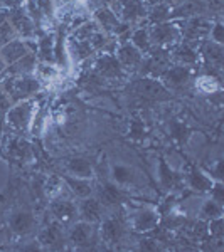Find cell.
Instances as JSON below:
<instances>
[{
	"instance_id": "obj_1",
	"label": "cell",
	"mask_w": 224,
	"mask_h": 252,
	"mask_svg": "<svg viewBox=\"0 0 224 252\" xmlns=\"http://www.w3.org/2000/svg\"><path fill=\"white\" fill-rule=\"evenodd\" d=\"M5 83H3V89L9 93L12 101H24L27 97L39 91V81L37 78H31V74L27 76H7Z\"/></svg>"
},
{
	"instance_id": "obj_2",
	"label": "cell",
	"mask_w": 224,
	"mask_h": 252,
	"mask_svg": "<svg viewBox=\"0 0 224 252\" xmlns=\"http://www.w3.org/2000/svg\"><path fill=\"white\" fill-rule=\"evenodd\" d=\"M113 12L118 19L125 20V22H135V20L145 17L147 9L142 0H116V3L113 5Z\"/></svg>"
},
{
	"instance_id": "obj_3",
	"label": "cell",
	"mask_w": 224,
	"mask_h": 252,
	"mask_svg": "<svg viewBox=\"0 0 224 252\" xmlns=\"http://www.w3.org/2000/svg\"><path fill=\"white\" fill-rule=\"evenodd\" d=\"M32 116H34V103L32 101L24 99L17 106L10 108L7 113V121L12 128L15 129H26L31 125Z\"/></svg>"
},
{
	"instance_id": "obj_4",
	"label": "cell",
	"mask_w": 224,
	"mask_h": 252,
	"mask_svg": "<svg viewBox=\"0 0 224 252\" xmlns=\"http://www.w3.org/2000/svg\"><path fill=\"white\" fill-rule=\"evenodd\" d=\"M133 89H135L137 94H140L144 97H152V99H165V97H169L167 89L155 79H140V81H137Z\"/></svg>"
},
{
	"instance_id": "obj_5",
	"label": "cell",
	"mask_w": 224,
	"mask_h": 252,
	"mask_svg": "<svg viewBox=\"0 0 224 252\" xmlns=\"http://www.w3.org/2000/svg\"><path fill=\"white\" fill-rule=\"evenodd\" d=\"M96 72L103 79H120L123 76V67L120 61L113 56H103L96 63Z\"/></svg>"
},
{
	"instance_id": "obj_6",
	"label": "cell",
	"mask_w": 224,
	"mask_h": 252,
	"mask_svg": "<svg viewBox=\"0 0 224 252\" xmlns=\"http://www.w3.org/2000/svg\"><path fill=\"white\" fill-rule=\"evenodd\" d=\"M36 227V217L27 210H15L10 217V229L17 235L31 234Z\"/></svg>"
},
{
	"instance_id": "obj_7",
	"label": "cell",
	"mask_w": 224,
	"mask_h": 252,
	"mask_svg": "<svg viewBox=\"0 0 224 252\" xmlns=\"http://www.w3.org/2000/svg\"><path fill=\"white\" fill-rule=\"evenodd\" d=\"M29 46H27L26 40H10L9 44H5L3 47H0V58L5 61L7 66L14 64L15 61H19L20 58H24L26 54H29Z\"/></svg>"
},
{
	"instance_id": "obj_8",
	"label": "cell",
	"mask_w": 224,
	"mask_h": 252,
	"mask_svg": "<svg viewBox=\"0 0 224 252\" xmlns=\"http://www.w3.org/2000/svg\"><path fill=\"white\" fill-rule=\"evenodd\" d=\"M150 40H153L158 46H165V44L176 42L179 37V29L172 24H157L149 32Z\"/></svg>"
},
{
	"instance_id": "obj_9",
	"label": "cell",
	"mask_w": 224,
	"mask_h": 252,
	"mask_svg": "<svg viewBox=\"0 0 224 252\" xmlns=\"http://www.w3.org/2000/svg\"><path fill=\"white\" fill-rule=\"evenodd\" d=\"M10 26L14 27V31L20 34L22 37H32L34 35V22L29 15L26 14L22 9H14V12L10 14L9 17Z\"/></svg>"
},
{
	"instance_id": "obj_10",
	"label": "cell",
	"mask_w": 224,
	"mask_h": 252,
	"mask_svg": "<svg viewBox=\"0 0 224 252\" xmlns=\"http://www.w3.org/2000/svg\"><path fill=\"white\" fill-rule=\"evenodd\" d=\"M39 244L44 247H49V249H61L64 246V235L59 223H49L39 234Z\"/></svg>"
},
{
	"instance_id": "obj_11",
	"label": "cell",
	"mask_w": 224,
	"mask_h": 252,
	"mask_svg": "<svg viewBox=\"0 0 224 252\" xmlns=\"http://www.w3.org/2000/svg\"><path fill=\"white\" fill-rule=\"evenodd\" d=\"M51 212L54 215V219L58 222L69 223L73 220H76L78 217V207L73 204L71 200H56L51 204Z\"/></svg>"
},
{
	"instance_id": "obj_12",
	"label": "cell",
	"mask_w": 224,
	"mask_h": 252,
	"mask_svg": "<svg viewBox=\"0 0 224 252\" xmlns=\"http://www.w3.org/2000/svg\"><path fill=\"white\" fill-rule=\"evenodd\" d=\"M71 242L78 247H88L95 242V229L89 222H79L71 230Z\"/></svg>"
},
{
	"instance_id": "obj_13",
	"label": "cell",
	"mask_w": 224,
	"mask_h": 252,
	"mask_svg": "<svg viewBox=\"0 0 224 252\" xmlns=\"http://www.w3.org/2000/svg\"><path fill=\"white\" fill-rule=\"evenodd\" d=\"M118 61H120L121 67L127 69H135L140 67L144 63V56L133 44H123L118 51Z\"/></svg>"
},
{
	"instance_id": "obj_14",
	"label": "cell",
	"mask_w": 224,
	"mask_h": 252,
	"mask_svg": "<svg viewBox=\"0 0 224 252\" xmlns=\"http://www.w3.org/2000/svg\"><path fill=\"white\" fill-rule=\"evenodd\" d=\"M37 67V59H36L34 52H29L24 58H20L19 61H15L14 64H10L9 67H5V74L9 76H27L32 71H36Z\"/></svg>"
},
{
	"instance_id": "obj_15",
	"label": "cell",
	"mask_w": 224,
	"mask_h": 252,
	"mask_svg": "<svg viewBox=\"0 0 224 252\" xmlns=\"http://www.w3.org/2000/svg\"><path fill=\"white\" fill-rule=\"evenodd\" d=\"M123 232H125V225L121 222V219H116V217H112L108 220L103 222V227H101V235L103 239L110 244H116L120 242V239L123 237Z\"/></svg>"
},
{
	"instance_id": "obj_16",
	"label": "cell",
	"mask_w": 224,
	"mask_h": 252,
	"mask_svg": "<svg viewBox=\"0 0 224 252\" xmlns=\"http://www.w3.org/2000/svg\"><path fill=\"white\" fill-rule=\"evenodd\" d=\"M79 215L83 217L84 222H98L101 219V214H103V205H101L100 200H96V198H84L83 204L78 209Z\"/></svg>"
},
{
	"instance_id": "obj_17",
	"label": "cell",
	"mask_w": 224,
	"mask_h": 252,
	"mask_svg": "<svg viewBox=\"0 0 224 252\" xmlns=\"http://www.w3.org/2000/svg\"><path fill=\"white\" fill-rule=\"evenodd\" d=\"M157 222H158V214L152 209H144L140 212H137L133 215V220H132L133 229L140 230V232L153 229L157 225Z\"/></svg>"
},
{
	"instance_id": "obj_18",
	"label": "cell",
	"mask_w": 224,
	"mask_h": 252,
	"mask_svg": "<svg viewBox=\"0 0 224 252\" xmlns=\"http://www.w3.org/2000/svg\"><path fill=\"white\" fill-rule=\"evenodd\" d=\"M164 79L167 81V84L172 88H181L187 84V81L190 79V71L189 67L184 66H177V67H169L164 72Z\"/></svg>"
},
{
	"instance_id": "obj_19",
	"label": "cell",
	"mask_w": 224,
	"mask_h": 252,
	"mask_svg": "<svg viewBox=\"0 0 224 252\" xmlns=\"http://www.w3.org/2000/svg\"><path fill=\"white\" fill-rule=\"evenodd\" d=\"M100 198L107 205H116L125 200V192L121 189H118L116 185L103 184L100 189Z\"/></svg>"
},
{
	"instance_id": "obj_20",
	"label": "cell",
	"mask_w": 224,
	"mask_h": 252,
	"mask_svg": "<svg viewBox=\"0 0 224 252\" xmlns=\"http://www.w3.org/2000/svg\"><path fill=\"white\" fill-rule=\"evenodd\" d=\"M112 177L113 180L116 182L118 185H123V187H128V185H135L137 180H138V175L133 172L132 168L125 165H115L112 168Z\"/></svg>"
},
{
	"instance_id": "obj_21",
	"label": "cell",
	"mask_w": 224,
	"mask_h": 252,
	"mask_svg": "<svg viewBox=\"0 0 224 252\" xmlns=\"http://www.w3.org/2000/svg\"><path fill=\"white\" fill-rule=\"evenodd\" d=\"M209 27H211V24L207 22L206 19L194 17V19H190L186 22L184 34H186V37H189V39H199V37H202L207 31H209Z\"/></svg>"
},
{
	"instance_id": "obj_22",
	"label": "cell",
	"mask_w": 224,
	"mask_h": 252,
	"mask_svg": "<svg viewBox=\"0 0 224 252\" xmlns=\"http://www.w3.org/2000/svg\"><path fill=\"white\" fill-rule=\"evenodd\" d=\"M66 166H68V172L75 175V177L91 178L93 175V166L86 158H71V160H68Z\"/></svg>"
},
{
	"instance_id": "obj_23",
	"label": "cell",
	"mask_w": 224,
	"mask_h": 252,
	"mask_svg": "<svg viewBox=\"0 0 224 252\" xmlns=\"http://www.w3.org/2000/svg\"><path fill=\"white\" fill-rule=\"evenodd\" d=\"M68 187L71 189V192L75 195H78L81 198H86L93 193V184L88 178H79V177H66Z\"/></svg>"
},
{
	"instance_id": "obj_24",
	"label": "cell",
	"mask_w": 224,
	"mask_h": 252,
	"mask_svg": "<svg viewBox=\"0 0 224 252\" xmlns=\"http://www.w3.org/2000/svg\"><path fill=\"white\" fill-rule=\"evenodd\" d=\"M204 58L207 61V66L221 69L223 64V46L218 42H209L204 47Z\"/></svg>"
},
{
	"instance_id": "obj_25",
	"label": "cell",
	"mask_w": 224,
	"mask_h": 252,
	"mask_svg": "<svg viewBox=\"0 0 224 252\" xmlns=\"http://www.w3.org/2000/svg\"><path fill=\"white\" fill-rule=\"evenodd\" d=\"M96 19H98V22L103 26L105 31L116 32L118 27H120V19L116 17V14L112 9H100L96 14Z\"/></svg>"
},
{
	"instance_id": "obj_26",
	"label": "cell",
	"mask_w": 224,
	"mask_h": 252,
	"mask_svg": "<svg viewBox=\"0 0 224 252\" xmlns=\"http://www.w3.org/2000/svg\"><path fill=\"white\" fill-rule=\"evenodd\" d=\"M174 58L181 64H184V66H190V64L197 63V52H195L189 44H181V46L174 51Z\"/></svg>"
},
{
	"instance_id": "obj_27",
	"label": "cell",
	"mask_w": 224,
	"mask_h": 252,
	"mask_svg": "<svg viewBox=\"0 0 224 252\" xmlns=\"http://www.w3.org/2000/svg\"><path fill=\"white\" fill-rule=\"evenodd\" d=\"M189 185L192 187L194 190H199V192H209L214 184H213V180L207 178L204 173L194 170V172H190V175H189Z\"/></svg>"
},
{
	"instance_id": "obj_28",
	"label": "cell",
	"mask_w": 224,
	"mask_h": 252,
	"mask_svg": "<svg viewBox=\"0 0 224 252\" xmlns=\"http://www.w3.org/2000/svg\"><path fill=\"white\" fill-rule=\"evenodd\" d=\"M39 58L44 61V63H49V61L54 59V40H52V35H42L39 40Z\"/></svg>"
},
{
	"instance_id": "obj_29",
	"label": "cell",
	"mask_w": 224,
	"mask_h": 252,
	"mask_svg": "<svg viewBox=\"0 0 224 252\" xmlns=\"http://www.w3.org/2000/svg\"><path fill=\"white\" fill-rule=\"evenodd\" d=\"M223 214V207L221 204H218L216 200H207L204 202V205H202L201 209V215L207 220H214V219H219Z\"/></svg>"
},
{
	"instance_id": "obj_30",
	"label": "cell",
	"mask_w": 224,
	"mask_h": 252,
	"mask_svg": "<svg viewBox=\"0 0 224 252\" xmlns=\"http://www.w3.org/2000/svg\"><path fill=\"white\" fill-rule=\"evenodd\" d=\"M170 14H172V9L164 2V3H158V5H153L152 12H150V20L157 24H162L165 20L170 19Z\"/></svg>"
},
{
	"instance_id": "obj_31",
	"label": "cell",
	"mask_w": 224,
	"mask_h": 252,
	"mask_svg": "<svg viewBox=\"0 0 224 252\" xmlns=\"http://www.w3.org/2000/svg\"><path fill=\"white\" fill-rule=\"evenodd\" d=\"M132 44L135 46L138 51H150V35H149V31H144V29H138L133 32L132 35Z\"/></svg>"
},
{
	"instance_id": "obj_32",
	"label": "cell",
	"mask_w": 224,
	"mask_h": 252,
	"mask_svg": "<svg viewBox=\"0 0 224 252\" xmlns=\"http://www.w3.org/2000/svg\"><path fill=\"white\" fill-rule=\"evenodd\" d=\"M197 89L204 94H214V93L219 91V83L213 76H202L197 81Z\"/></svg>"
},
{
	"instance_id": "obj_33",
	"label": "cell",
	"mask_w": 224,
	"mask_h": 252,
	"mask_svg": "<svg viewBox=\"0 0 224 252\" xmlns=\"http://www.w3.org/2000/svg\"><path fill=\"white\" fill-rule=\"evenodd\" d=\"M15 35H17V32L14 31V27L10 26L9 20L0 22V47H3L5 44H9L10 40H14Z\"/></svg>"
},
{
	"instance_id": "obj_34",
	"label": "cell",
	"mask_w": 224,
	"mask_h": 252,
	"mask_svg": "<svg viewBox=\"0 0 224 252\" xmlns=\"http://www.w3.org/2000/svg\"><path fill=\"white\" fill-rule=\"evenodd\" d=\"M160 178H162V184H164L165 187H174L177 184L176 173L167 166L165 161H160Z\"/></svg>"
},
{
	"instance_id": "obj_35",
	"label": "cell",
	"mask_w": 224,
	"mask_h": 252,
	"mask_svg": "<svg viewBox=\"0 0 224 252\" xmlns=\"http://www.w3.org/2000/svg\"><path fill=\"white\" fill-rule=\"evenodd\" d=\"M37 76L40 79H46V81H52L59 76L58 69L49 66V64H39L37 66Z\"/></svg>"
},
{
	"instance_id": "obj_36",
	"label": "cell",
	"mask_w": 224,
	"mask_h": 252,
	"mask_svg": "<svg viewBox=\"0 0 224 252\" xmlns=\"http://www.w3.org/2000/svg\"><path fill=\"white\" fill-rule=\"evenodd\" d=\"M10 108H12V99L9 93L3 88H0V111H9Z\"/></svg>"
},
{
	"instance_id": "obj_37",
	"label": "cell",
	"mask_w": 224,
	"mask_h": 252,
	"mask_svg": "<svg viewBox=\"0 0 224 252\" xmlns=\"http://www.w3.org/2000/svg\"><path fill=\"white\" fill-rule=\"evenodd\" d=\"M172 135H174V138H177V140H186L187 135H189V129H187V126H184V125L174 123L172 125Z\"/></svg>"
},
{
	"instance_id": "obj_38",
	"label": "cell",
	"mask_w": 224,
	"mask_h": 252,
	"mask_svg": "<svg viewBox=\"0 0 224 252\" xmlns=\"http://www.w3.org/2000/svg\"><path fill=\"white\" fill-rule=\"evenodd\" d=\"M211 37H213L214 42H218V44L224 42V32H223V26H221V24H216L213 29H211Z\"/></svg>"
},
{
	"instance_id": "obj_39",
	"label": "cell",
	"mask_w": 224,
	"mask_h": 252,
	"mask_svg": "<svg viewBox=\"0 0 224 252\" xmlns=\"http://www.w3.org/2000/svg\"><path fill=\"white\" fill-rule=\"evenodd\" d=\"M209 230L211 234L216 235V237H221L223 235V219H214V220H211V225H209Z\"/></svg>"
},
{
	"instance_id": "obj_40",
	"label": "cell",
	"mask_w": 224,
	"mask_h": 252,
	"mask_svg": "<svg viewBox=\"0 0 224 252\" xmlns=\"http://www.w3.org/2000/svg\"><path fill=\"white\" fill-rule=\"evenodd\" d=\"M213 200H216L218 204H221L223 205V202H224V192H223V185H213Z\"/></svg>"
},
{
	"instance_id": "obj_41",
	"label": "cell",
	"mask_w": 224,
	"mask_h": 252,
	"mask_svg": "<svg viewBox=\"0 0 224 252\" xmlns=\"http://www.w3.org/2000/svg\"><path fill=\"white\" fill-rule=\"evenodd\" d=\"M140 249H144V251H157L158 246H157V242H153V241H142Z\"/></svg>"
},
{
	"instance_id": "obj_42",
	"label": "cell",
	"mask_w": 224,
	"mask_h": 252,
	"mask_svg": "<svg viewBox=\"0 0 224 252\" xmlns=\"http://www.w3.org/2000/svg\"><path fill=\"white\" fill-rule=\"evenodd\" d=\"M207 5H209L213 10H221L223 0H207Z\"/></svg>"
},
{
	"instance_id": "obj_43",
	"label": "cell",
	"mask_w": 224,
	"mask_h": 252,
	"mask_svg": "<svg viewBox=\"0 0 224 252\" xmlns=\"http://www.w3.org/2000/svg\"><path fill=\"white\" fill-rule=\"evenodd\" d=\"M3 2H5L7 5H10V7H15V9L20 5V0H3Z\"/></svg>"
},
{
	"instance_id": "obj_44",
	"label": "cell",
	"mask_w": 224,
	"mask_h": 252,
	"mask_svg": "<svg viewBox=\"0 0 224 252\" xmlns=\"http://www.w3.org/2000/svg\"><path fill=\"white\" fill-rule=\"evenodd\" d=\"M147 3H150V5H158V3H164L165 0H145Z\"/></svg>"
},
{
	"instance_id": "obj_45",
	"label": "cell",
	"mask_w": 224,
	"mask_h": 252,
	"mask_svg": "<svg viewBox=\"0 0 224 252\" xmlns=\"http://www.w3.org/2000/svg\"><path fill=\"white\" fill-rule=\"evenodd\" d=\"M5 67H7L5 61H3L2 58H0V74H2V72H3V71H5Z\"/></svg>"
}]
</instances>
